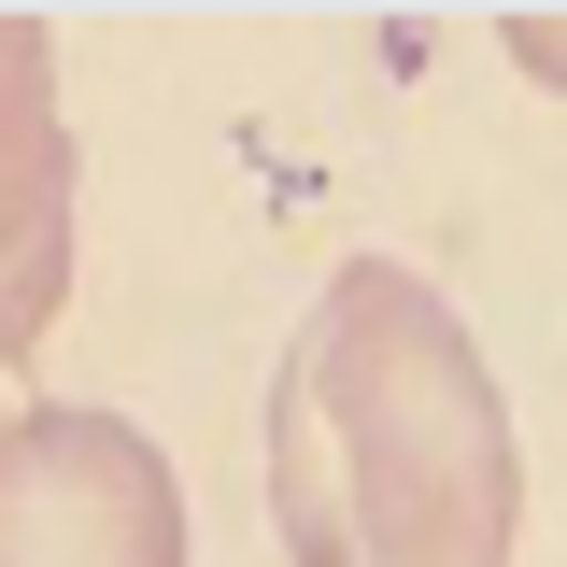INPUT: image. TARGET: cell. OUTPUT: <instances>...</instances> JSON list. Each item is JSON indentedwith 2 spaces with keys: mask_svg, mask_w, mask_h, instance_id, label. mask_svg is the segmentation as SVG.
<instances>
[{
  "mask_svg": "<svg viewBox=\"0 0 567 567\" xmlns=\"http://www.w3.org/2000/svg\"><path fill=\"white\" fill-rule=\"evenodd\" d=\"M270 539L284 567H511L525 440L468 312L398 256L327 270L270 369Z\"/></svg>",
  "mask_w": 567,
  "mask_h": 567,
  "instance_id": "1",
  "label": "cell"
},
{
  "mask_svg": "<svg viewBox=\"0 0 567 567\" xmlns=\"http://www.w3.org/2000/svg\"><path fill=\"white\" fill-rule=\"evenodd\" d=\"M0 567H185V483L128 412H0Z\"/></svg>",
  "mask_w": 567,
  "mask_h": 567,
  "instance_id": "2",
  "label": "cell"
},
{
  "mask_svg": "<svg viewBox=\"0 0 567 567\" xmlns=\"http://www.w3.org/2000/svg\"><path fill=\"white\" fill-rule=\"evenodd\" d=\"M71 298V114H58V29L43 0H0V369Z\"/></svg>",
  "mask_w": 567,
  "mask_h": 567,
  "instance_id": "3",
  "label": "cell"
},
{
  "mask_svg": "<svg viewBox=\"0 0 567 567\" xmlns=\"http://www.w3.org/2000/svg\"><path fill=\"white\" fill-rule=\"evenodd\" d=\"M483 14H496V43H511V71L567 100V0H483Z\"/></svg>",
  "mask_w": 567,
  "mask_h": 567,
  "instance_id": "4",
  "label": "cell"
}]
</instances>
